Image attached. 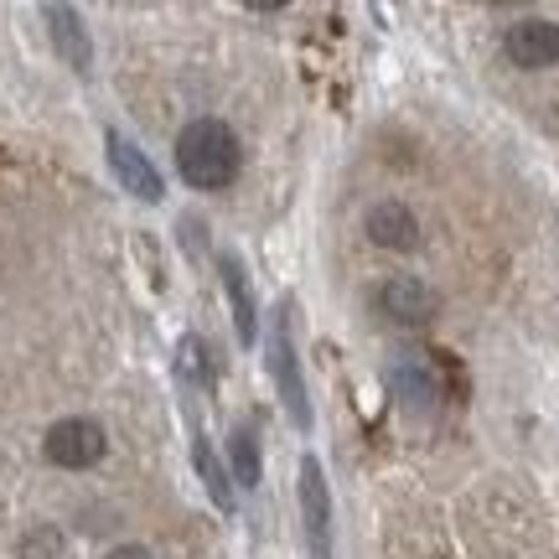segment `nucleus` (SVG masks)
Listing matches in <instances>:
<instances>
[{
    "instance_id": "f257e3e1",
    "label": "nucleus",
    "mask_w": 559,
    "mask_h": 559,
    "mask_svg": "<svg viewBox=\"0 0 559 559\" xmlns=\"http://www.w3.org/2000/svg\"><path fill=\"white\" fill-rule=\"evenodd\" d=\"M239 135L223 120H192L177 135V171L202 192H223L239 177Z\"/></svg>"
},
{
    "instance_id": "f03ea898",
    "label": "nucleus",
    "mask_w": 559,
    "mask_h": 559,
    "mask_svg": "<svg viewBox=\"0 0 559 559\" xmlns=\"http://www.w3.org/2000/svg\"><path fill=\"white\" fill-rule=\"evenodd\" d=\"M270 373H275V389L285 400V415L296 430H311V404H306V379H300L296 362V342H290V306H280L275 332H270Z\"/></svg>"
},
{
    "instance_id": "7ed1b4c3",
    "label": "nucleus",
    "mask_w": 559,
    "mask_h": 559,
    "mask_svg": "<svg viewBox=\"0 0 559 559\" xmlns=\"http://www.w3.org/2000/svg\"><path fill=\"white\" fill-rule=\"evenodd\" d=\"M300 519H306V544L311 559H332V492L317 456L300 461Z\"/></svg>"
},
{
    "instance_id": "20e7f679",
    "label": "nucleus",
    "mask_w": 559,
    "mask_h": 559,
    "mask_svg": "<svg viewBox=\"0 0 559 559\" xmlns=\"http://www.w3.org/2000/svg\"><path fill=\"white\" fill-rule=\"evenodd\" d=\"M104 425H94V419H58L52 430H47V461L52 466H68V472H83V466H94V461H104Z\"/></svg>"
},
{
    "instance_id": "39448f33",
    "label": "nucleus",
    "mask_w": 559,
    "mask_h": 559,
    "mask_svg": "<svg viewBox=\"0 0 559 559\" xmlns=\"http://www.w3.org/2000/svg\"><path fill=\"white\" fill-rule=\"evenodd\" d=\"M440 296L415 275H389L379 285V317H389L394 326H425L436 321Z\"/></svg>"
},
{
    "instance_id": "423d86ee",
    "label": "nucleus",
    "mask_w": 559,
    "mask_h": 559,
    "mask_svg": "<svg viewBox=\"0 0 559 559\" xmlns=\"http://www.w3.org/2000/svg\"><path fill=\"white\" fill-rule=\"evenodd\" d=\"M104 151H109V166H115V177H120V187L130 192V198H140V202H160V171L145 160V151H140L135 140H124L120 130H109L104 135Z\"/></svg>"
},
{
    "instance_id": "0eeeda50",
    "label": "nucleus",
    "mask_w": 559,
    "mask_h": 559,
    "mask_svg": "<svg viewBox=\"0 0 559 559\" xmlns=\"http://www.w3.org/2000/svg\"><path fill=\"white\" fill-rule=\"evenodd\" d=\"M502 52L513 58V68H555L559 62V26L544 16H528V21H513L508 37H502Z\"/></svg>"
},
{
    "instance_id": "6e6552de",
    "label": "nucleus",
    "mask_w": 559,
    "mask_h": 559,
    "mask_svg": "<svg viewBox=\"0 0 559 559\" xmlns=\"http://www.w3.org/2000/svg\"><path fill=\"white\" fill-rule=\"evenodd\" d=\"M368 239L379 249H394V254H409L419 243V218L404 207V202H379L368 213Z\"/></svg>"
},
{
    "instance_id": "1a4fd4ad",
    "label": "nucleus",
    "mask_w": 559,
    "mask_h": 559,
    "mask_svg": "<svg viewBox=\"0 0 559 559\" xmlns=\"http://www.w3.org/2000/svg\"><path fill=\"white\" fill-rule=\"evenodd\" d=\"M394 389L409 409H425V404L440 400V368L430 362V353H404L400 368H394Z\"/></svg>"
},
{
    "instance_id": "9d476101",
    "label": "nucleus",
    "mask_w": 559,
    "mask_h": 559,
    "mask_svg": "<svg viewBox=\"0 0 559 559\" xmlns=\"http://www.w3.org/2000/svg\"><path fill=\"white\" fill-rule=\"evenodd\" d=\"M47 16V26H52V41H58V52L79 73H88V62H94V47H88V37H83V21H79V11L73 5H47L41 11Z\"/></svg>"
},
{
    "instance_id": "9b49d317",
    "label": "nucleus",
    "mask_w": 559,
    "mask_h": 559,
    "mask_svg": "<svg viewBox=\"0 0 559 559\" xmlns=\"http://www.w3.org/2000/svg\"><path fill=\"white\" fill-rule=\"evenodd\" d=\"M218 270H223V290H228V306H234V321H239V337L254 342V290H249V275H243V264L234 260V254H223Z\"/></svg>"
},
{
    "instance_id": "f8f14e48",
    "label": "nucleus",
    "mask_w": 559,
    "mask_h": 559,
    "mask_svg": "<svg viewBox=\"0 0 559 559\" xmlns=\"http://www.w3.org/2000/svg\"><path fill=\"white\" fill-rule=\"evenodd\" d=\"M228 461H234V477L243 487H260V440L249 425H239L234 436H228Z\"/></svg>"
},
{
    "instance_id": "ddd939ff",
    "label": "nucleus",
    "mask_w": 559,
    "mask_h": 559,
    "mask_svg": "<svg viewBox=\"0 0 559 559\" xmlns=\"http://www.w3.org/2000/svg\"><path fill=\"white\" fill-rule=\"evenodd\" d=\"M192 461H198L202 481H207V498H213L223 513H228V508H234V487H228V472H223L218 461H213V451H207V440H202V436H192Z\"/></svg>"
},
{
    "instance_id": "4468645a",
    "label": "nucleus",
    "mask_w": 559,
    "mask_h": 559,
    "mask_svg": "<svg viewBox=\"0 0 559 559\" xmlns=\"http://www.w3.org/2000/svg\"><path fill=\"white\" fill-rule=\"evenodd\" d=\"M177 353H181V373H192V379H202V383L213 379V368H207V347H202L198 337H187Z\"/></svg>"
},
{
    "instance_id": "2eb2a0df",
    "label": "nucleus",
    "mask_w": 559,
    "mask_h": 559,
    "mask_svg": "<svg viewBox=\"0 0 559 559\" xmlns=\"http://www.w3.org/2000/svg\"><path fill=\"white\" fill-rule=\"evenodd\" d=\"M62 539H58V528H37L32 539L21 544V559H58Z\"/></svg>"
},
{
    "instance_id": "dca6fc26",
    "label": "nucleus",
    "mask_w": 559,
    "mask_h": 559,
    "mask_svg": "<svg viewBox=\"0 0 559 559\" xmlns=\"http://www.w3.org/2000/svg\"><path fill=\"white\" fill-rule=\"evenodd\" d=\"M104 559H151V549H140V544H120V549H109Z\"/></svg>"
}]
</instances>
